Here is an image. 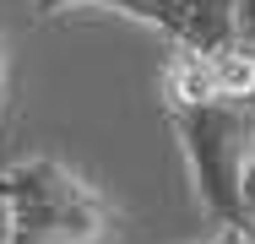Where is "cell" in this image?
<instances>
[{
    "label": "cell",
    "mask_w": 255,
    "mask_h": 244,
    "mask_svg": "<svg viewBox=\"0 0 255 244\" xmlns=\"http://www.w3.org/2000/svg\"><path fill=\"white\" fill-rule=\"evenodd\" d=\"M0 244H98L109 234V201L60 157H22L0 168Z\"/></svg>",
    "instance_id": "1"
},
{
    "label": "cell",
    "mask_w": 255,
    "mask_h": 244,
    "mask_svg": "<svg viewBox=\"0 0 255 244\" xmlns=\"http://www.w3.org/2000/svg\"><path fill=\"white\" fill-rule=\"evenodd\" d=\"M163 114H168L174 136L185 146L201 217L212 228H245L239 174H245V163L255 152V109L234 103V98H217V103H168Z\"/></svg>",
    "instance_id": "2"
},
{
    "label": "cell",
    "mask_w": 255,
    "mask_h": 244,
    "mask_svg": "<svg viewBox=\"0 0 255 244\" xmlns=\"http://www.w3.org/2000/svg\"><path fill=\"white\" fill-rule=\"evenodd\" d=\"M109 11V16H130L141 27H152L163 38H174L179 49H217L239 44L234 27V0H33V16H65V11Z\"/></svg>",
    "instance_id": "3"
},
{
    "label": "cell",
    "mask_w": 255,
    "mask_h": 244,
    "mask_svg": "<svg viewBox=\"0 0 255 244\" xmlns=\"http://www.w3.org/2000/svg\"><path fill=\"white\" fill-rule=\"evenodd\" d=\"M168 103H217L223 87H217V60L206 49H179L168 60Z\"/></svg>",
    "instance_id": "4"
},
{
    "label": "cell",
    "mask_w": 255,
    "mask_h": 244,
    "mask_svg": "<svg viewBox=\"0 0 255 244\" xmlns=\"http://www.w3.org/2000/svg\"><path fill=\"white\" fill-rule=\"evenodd\" d=\"M212 60H217V87H223V98L250 103L255 98V49L250 44H228V49H217Z\"/></svg>",
    "instance_id": "5"
},
{
    "label": "cell",
    "mask_w": 255,
    "mask_h": 244,
    "mask_svg": "<svg viewBox=\"0 0 255 244\" xmlns=\"http://www.w3.org/2000/svg\"><path fill=\"white\" fill-rule=\"evenodd\" d=\"M239 212H245V228L255 234V152L245 163V174H239Z\"/></svg>",
    "instance_id": "6"
},
{
    "label": "cell",
    "mask_w": 255,
    "mask_h": 244,
    "mask_svg": "<svg viewBox=\"0 0 255 244\" xmlns=\"http://www.w3.org/2000/svg\"><path fill=\"white\" fill-rule=\"evenodd\" d=\"M234 27H239V44L255 49V0H234Z\"/></svg>",
    "instance_id": "7"
},
{
    "label": "cell",
    "mask_w": 255,
    "mask_h": 244,
    "mask_svg": "<svg viewBox=\"0 0 255 244\" xmlns=\"http://www.w3.org/2000/svg\"><path fill=\"white\" fill-rule=\"evenodd\" d=\"M206 244H255V234H245V228H217Z\"/></svg>",
    "instance_id": "8"
},
{
    "label": "cell",
    "mask_w": 255,
    "mask_h": 244,
    "mask_svg": "<svg viewBox=\"0 0 255 244\" xmlns=\"http://www.w3.org/2000/svg\"><path fill=\"white\" fill-rule=\"evenodd\" d=\"M0 125H5V54H0Z\"/></svg>",
    "instance_id": "9"
},
{
    "label": "cell",
    "mask_w": 255,
    "mask_h": 244,
    "mask_svg": "<svg viewBox=\"0 0 255 244\" xmlns=\"http://www.w3.org/2000/svg\"><path fill=\"white\" fill-rule=\"evenodd\" d=\"M250 109H255V98H250Z\"/></svg>",
    "instance_id": "10"
}]
</instances>
